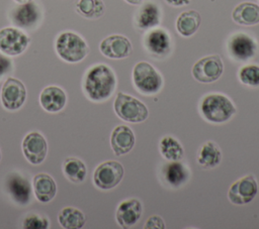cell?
<instances>
[{
	"label": "cell",
	"instance_id": "obj_1",
	"mask_svg": "<svg viewBox=\"0 0 259 229\" xmlns=\"http://www.w3.org/2000/svg\"><path fill=\"white\" fill-rule=\"evenodd\" d=\"M116 87L114 72L104 64L91 67L85 74L83 90L86 96L95 102L108 99Z\"/></svg>",
	"mask_w": 259,
	"mask_h": 229
},
{
	"label": "cell",
	"instance_id": "obj_2",
	"mask_svg": "<svg viewBox=\"0 0 259 229\" xmlns=\"http://www.w3.org/2000/svg\"><path fill=\"white\" fill-rule=\"evenodd\" d=\"M200 112L203 118L212 123H223L236 113L233 102L223 94H208L200 103Z\"/></svg>",
	"mask_w": 259,
	"mask_h": 229
},
{
	"label": "cell",
	"instance_id": "obj_3",
	"mask_svg": "<svg viewBox=\"0 0 259 229\" xmlns=\"http://www.w3.org/2000/svg\"><path fill=\"white\" fill-rule=\"evenodd\" d=\"M58 55L67 63H79L88 53L86 41L78 33L73 31L61 32L55 43Z\"/></svg>",
	"mask_w": 259,
	"mask_h": 229
},
{
	"label": "cell",
	"instance_id": "obj_4",
	"mask_svg": "<svg viewBox=\"0 0 259 229\" xmlns=\"http://www.w3.org/2000/svg\"><path fill=\"white\" fill-rule=\"evenodd\" d=\"M113 108L120 119L131 123L143 122L149 116V110L142 101L122 92L117 93Z\"/></svg>",
	"mask_w": 259,
	"mask_h": 229
},
{
	"label": "cell",
	"instance_id": "obj_5",
	"mask_svg": "<svg viewBox=\"0 0 259 229\" xmlns=\"http://www.w3.org/2000/svg\"><path fill=\"white\" fill-rule=\"evenodd\" d=\"M133 81L139 92L145 95H154L163 86L162 76L148 62L136 64L133 70Z\"/></svg>",
	"mask_w": 259,
	"mask_h": 229
},
{
	"label": "cell",
	"instance_id": "obj_6",
	"mask_svg": "<svg viewBox=\"0 0 259 229\" xmlns=\"http://www.w3.org/2000/svg\"><path fill=\"white\" fill-rule=\"evenodd\" d=\"M123 166L116 160H107L100 163L94 170L93 182L100 190L115 188L123 178Z\"/></svg>",
	"mask_w": 259,
	"mask_h": 229
},
{
	"label": "cell",
	"instance_id": "obj_7",
	"mask_svg": "<svg viewBox=\"0 0 259 229\" xmlns=\"http://www.w3.org/2000/svg\"><path fill=\"white\" fill-rule=\"evenodd\" d=\"M224 64L220 55L210 54L198 60L192 67L193 78L200 83H212L220 79Z\"/></svg>",
	"mask_w": 259,
	"mask_h": 229
},
{
	"label": "cell",
	"instance_id": "obj_8",
	"mask_svg": "<svg viewBox=\"0 0 259 229\" xmlns=\"http://www.w3.org/2000/svg\"><path fill=\"white\" fill-rule=\"evenodd\" d=\"M29 37L16 27L0 29V51L6 55L14 56L22 53L28 46Z\"/></svg>",
	"mask_w": 259,
	"mask_h": 229
},
{
	"label": "cell",
	"instance_id": "obj_9",
	"mask_svg": "<svg viewBox=\"0 0 259 229\" xmlns=\"http://www.w3.org/2000/svg\"><path fill=\"white\" fill-rule=\"evenodd\" d=\"M26 100V89L23 83L15 78L9 77L1 89V102L9 111L18 110Z\"/></svg>",
	"mask_w": 259,
	"mask_h": 229
},
{
	"label": "cell",
	"instance_id": "obj_10",
	"mask_svg": "<svg viewBox=\"0 0 259 229\" xmlns=\"http://www.w3.org/2000/svg\"><path fill=\"white\" fill-rule=\"evenodd\" d=\"M258 193V185L252 175L245 176L236 181L228 192L229 200L235 205L250 203Z\"/></svg>",
	"mask_w": 259,
	"mask_h": 229
},
{
	"label": "cell",
	"instance_id": "obj_11",
	"mask_svg": "<svg viewBox=\"0 0 259 229\" xmlns=\"http://www.w3.org/2000/svg\"><path fill=\"white\" fill-rule=\"evenodd\" d=\"M22 151L25 158L32 164L41 163L48 153V143L42 134L29 132L22 140Z\"/></svg>",
	"mask_w": 259,
	"mask_h": 229
},
{
	"label": "cell",
	"instance_id": "obj_12",
	"mask_svg": "<svg viewBox=\"0 0 259 229\" xmlns=\"http://www.w3.org/2000/svg\"><path fill=\"white\" fill-rule=\"evenodd\" d=\"M228 50L234 60L246 62L255 55L257 43L250 35L239 32L233 34L229 39Z\"/></svg>",
	"mask_w": 259,
	"mask_h": 229
},
{
	"label": "cell",
	"instance_id": "obj_13",
	"mask_svg": "<svg viewBox=\"0 0 259 229\" xmlns=\"http://www.w3.org/2000/svg\"><path fill=\"white\" fill-rule=\"evenodd\" d=\"M41 17L39 7L33 1L19 4L10 12L11 22L19 28L29 29L35 26Z\"/></svg>",
	"mask_w": 259,
	"mask_h": 229
},
{
	"label": "cell",
	"instance_id": "obj_14",
	"mask_svg": "<svg viewBox=\"0 0 259 229\" xmlns=\"http://www.w3.org/2000/svg\"><path fill=\"white\" fill-rule=\"evenodd\" d=\"M99 49L104 56L119 60L130 55L132 52V43L124 35L112 34L100 42Z\"/></svg>",
	"mask_w": 259,
	"mask_h": 229
},
{
	"label": "cell",
	"instance_id": "obj_15",
	"mask_svg": "<svg viewBox=\"0 0 259 229\" xmlns=\"http://www.w3.org/2000/svg\"><path fill=\"white\" fill-rule=\"evenodd\" d=\"M143 213L142 203L138 199H128L121 202L116 210L115 218L123 229L132 228L140 220Z\"/></svg>",
	"mask_w": 259,
	"mask_h": 229
},
{
	"label": "cell",
	"instance_id": "obj_16",
	"mask_svg": "<svg viewBox=\"0 0 259 229\" xmlns=\"http://www.w3.org/2000/svg\"><path fill=\"white\" fill-rule=\"evenodd\" d=\"M135 142L134 131L126 125H118L111 132L110 145L117 156L128 153L134 148Z\"/></svg>",
	"mask_w": 259,
	"mask_h": 229
},
{
	"label": "cell",
	"instance_id": "obj_17",
	"mask_svg": "<svg viewBox=\"0 0 259 229\" xmlns=\"http://www.w3.org/2000/svg\"><path fill=\"white\" fill-rule=\"evenodd\" d=\"M144 44L147 50L153 55H166L169 53L171 47L170 36L164 29L155 28L146 34Z\"/></svg>",
	"mask_w": 259,
	"mask_h": 229
},
{
	"label": "cell",
	"instance_id": "obj_18",
	"mask_svg": "<svg viewBox=\"0 0 259 229\" xmlns=\"http://www.w3.org/2000/svg\"><path fill=\"white\" fill-rule=\"evenodd\" d=\"M39 103L44 110L56 113L65 107L67 103V95L60 87L48 86L39 95Z\"/></svg>",
	"mask_w": 259,
	"mask_h": 229
},
{
	"label": "cell",
	"instance_id": "obj_19",
	"mask_svg": "<svg viewBox=\"0 0 259 229\" xmlns=\"http://www.w3.org/2000/svg\"><path fill=\"white\" fill-rule=\"evenodd\" d=\"M32 187L35 198L41 203L52 201L57 193L55 180L46 173H40L33 177Z\"/></svg>",
	"mask_w": 259,
	"mask_h": 229
},
{
	"label": "cell",
	"instance_id": "obj_20",
	"mask_svg": "<svg viewBox=\"0 0 259 229\" xmlns=\"http://www.w3.org/2000/svg\"><path fill=\"white\" fill-rule=\"evenodd\" d=\"M8 193L13 200L20 205H26L29 202L31 187L29 182L18 174H12L7 179Z\"/></svg>",
	"mask_w": 259,
	"mask_h": 229
},
{
	"label": "cell",
	"instance_id": "obj_21",
	"mask_svg": "<svg viewBox=\"0 0 259 229\" xmlns=\"http://www.w3.org/2000/svg\"><path fill=\"white\" fill-rule=\"evenodd\" d=\"M161 11L159 6L152 1L146 2L138 10L136 15V24L141 29H151L159 25Z\"/></svg>",
	"mask_w": 259,
	"mask_h": 229
},
{
	"label": "cell",
	"instance_id": "obj_22",
	"mask_svg": "<svg viewBox=\"0 0 259 229\" xmlns=\"http://www.w3.org/2000/svg\"><path fill=\"white\" fill-rule=\"evenodd\" d=\"M232 19L241 25H255L259 23V5L253 2H242L238 4L233 12Z\"/></svg>",
	"mask_w": 259,
	"mask_h": 229
},
{
	"label": "cell",
	"instance_id": "obj_23",
	"mask_svg": "<svg viewBox=\"0 0 259 229\" xmlns=\"http://www.w3.org/2000/svg\"><path fill=\"white\" fill-rule=\"evenodd\" d=\"M201 23L200 14L195 10L183 11L176 19V29L184 37L193 35Z\"/></svg>",
	"mask_w": 259,
	"mask_h": 229
},
{
	"label": "cell",
	"instance_id": "obj_24",
	"mask_svg": "<svg viewBox=\"0 0 259 229\" xmlns=\"http://www.w3.org/2000/svg\"><path fill=\"white\" fill-rule=\"evenodd\" d=\"M222 159V152L220 147L212 141L203 143L197 154V162L204 168H212L219 165Z\"/></svg>",
	"mask_w": 259,
	"mask_h": 229
},
{
	"label": "cell",
	"instance_id": "obj_25",
	"mask_svg": "<svg viewBox=\"0 0 259 229\" xmlns=\"http://www.w3.org/2000/svg\"><path fill=\"white\" fill-rule=\"evenodd\" d=\"M58 221L63 228L80 229L85 224V215L79 209L74 207H66L62 209L58 215Z\"/></svg>",
	"mask_w": 259,
	"mask_h": 229
},
{
	"label": "cell",
	"instance_id": "obj_26",
	"mask_svg": "<svg viewBox=\"0 0 259 229\" xmlns=\"http://www.w3.org/2000/svg\"><path fill=\"white\" fill-rule=\"evenodd\" d=\"M164 175L167 183L172 187H179L183 185L189 176L185 165L179 160H174L166 164Z\"/></svg>",
	"mask_w": 259,
	"mask_h": 229
},
{
	"label": "cell",
	"instance_id": "obj_27",
	"mask_svg": "<svg viewBox=\"0 0 259 229\" xmlns=\"http://www.w3.org/2000/svg\"><path fill=\"white\" fill-rule=\"evenodd\" d=\"M63 171L66 178L76 184L82 183L87 174L85 163L77 157H68L63 163Z\"/></svg>",
	"mask_w": 259,
	"mask_h": 229
},
{
	"label": "cell",
	"instance_id": "obj_28",
	"mask_svg": "<svg viewBox=\"0 0 259 229\" xmlns=\"http://www.w3.org/2000/svg\"><path fill=\"white\" fill-rule=\"evenodd\" d=\"M75 7L78 14L88 19H97L105 11L102 0H77Z\"/></svg>",
	"mask_w": 259,
	"mask_h": 229
},
{
	"label": "cell",
	"instance_id": "obj_29",
	"mask_svg": "<svg viewBox=\"0 0 259 229\" xmlns=\"http://www.w3.org/2000/svg\"><path fill=\"white\" fill-rule=\"evenodd\" d=\"M161 154L168 160L174 161L179 160L183 157L184 149L181 143L171 135H166L162 137L159 144Z\"/></svg>",
	"mask_w": 259,
	"mask_h": 229
},
{
	"label": "cell",
	"instance_id": "obj_30",
	"mask_svg": "<svg viewBox=\"0 0 259 229\" xmlns=\"http://www.w3.org/2000/svg\"><path fill=\"white\" fill-rule=\"evenodd\" d=\"M239 79L244 85L250 87L259 86V66L246 65L242 67L239 72Z\"/></svg>",
	"mask_w": 259,
	"mask_h": 229
},
{
	"label": "cell",
	"instance_id": "obj_31",
	"mask_svg": "<svg viewBox=\"0 0 259 229\" xmlns=\"http://www.w3.org/2000/svg\"><path fill=\"white\" fill-rule=\"evenodd\" d=\"M49 220L37 214H29L23 220L22 227L24 229H47L49 228Z\"/></svg>",
	"mask_w": 259,
	"mask_h": 229
},
{
	"label": "cell",
	"instance_id": "obj_32",
	"mask_svg": "<svg viewBox=\"0 0 259 229\" xmlns=\"http://www.w3.org/2000/svg\"><path fill=\"white\" fill-rule=\"evenodd\" d=\"M145 228L146 229H164L165 223L160 216L153 215L147 220L145 224Z\"/></svg>",
	"mask_w": 259,
	"mask_h": 229
},
{
	"label": "cell",
	"instance_id": "obj_33",
	"mask_svg": "<svg viewBox=\"0 0 259 229\" xmlns=\"http://www.w3.org/2000/svg\"><path fill=\"white\" fill-rule=\"evenodd\" d=\"M11 68H12L11 60L4 54H0V77L8 73L11 70Z\"/></svg>",
	"mask_w": 259,
	"mask_h": 229
},
{
	"label": "cell",
	"instance_id": "obj_34",
	"mask_svg": "<svg viewBox=\"0 0 259 229\" xmlns=\"http://www.w3.org/2000/svg\"><path fill=\"white\" fill-rule=\"evenodd\" d=\"M165 1L166 3L174 7H181V6L188 5L190 3V0H165Z\"/></svg>",
	"mask_w": 259,
	"mask_h": 229
},
{
	"label": "cell",
	"instance_id": "obj_35",
	"mask_svg": "<svg viewBox=\"0 0 259 229\" xmlns=\"http://www.w3.org/2000/svg\"><path fill=\"white\" fill-rule=\"evenodd\" d=\"M124 1H126L127 3H130L132 5H139L143 2V0H124Z\"/></svg>",
	"mask_w": 259,
	"mask_h": 229
},
{
	"label": "cell",
	"instance_id": "obj_36",
	"mask_svg": "<svg viewBox=\"0 0 259 229\" xmlns=\"http://www.w3.org/2000/svg\"><path fill=\"white\" fill-rule=\"evenodd\" d=\"M13 1H15L18 4H23V3H27V2L32 1V0H13Z\"/></svg>",
	"mask_w": 259,
	"mask_h": 229
},
{
	"label": "cell",
	"instance_id": "obj_37",
	"mask_svg": "<svg viewBox=\"0 0 259 229\" xmlns=\"http://www.w3.org/2000/svg\"><path fill=\"white\" fill-rule=\"evenodd\" d=\"M0 161H1V151H0Z\"/></svg>",
	"mask_w": 259,
	"mask_h": 229
},
{
	"label": "cell",
	"instance_id": "obj_38",
	"mask_svg": "<svg viewBox=\"0 0 259 229\" xmlns=\"http://www.w3.org/2000/svg\"><path fill=\"white\" fill-rule=\"evenodd\" d=\"M258 1H259V0H258Z\"/></svg>",
	"mask_w": 259,
	"mask_h": 229
}]
</instances>
